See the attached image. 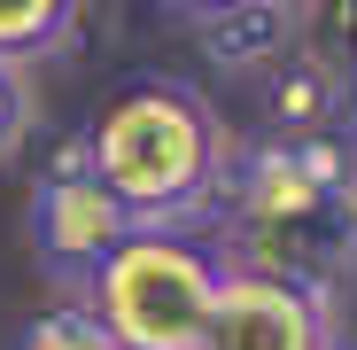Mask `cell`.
<instances>
[{"mask_svg": "<svg viewBox=\"0 0 357 350\" xmlns=\"http://www.w3.org/2000/svg\"><path fill=\"white\" fill-rule=\"evenodd\" d=\"M78 0H0V63H39L70 39Z\"/></svg>", "mask_w": 357, "mask_h": 350, "instance_id": "cell-8", "label": "cell"}, {"mask_svg": "<svg viewBox=\"0 0 357 350\" xmlns=\"http://www.w3.org/2000/svg\"><path fill=\"white\" fill-rule=\"evenodd\" d=\"M349 187H357V133H349Z\"/></svg>", "mask_w": 357, "mask_h": 350, "instance_id": "cell-14", "label": "cell"}, {"mask_svg": "<svg viewBox=\"0 0 357 350\" xmlns=\"http://www.w3.org/2000/svg\"><path fill=\"white\" fill-rule=\"evenodd\" d=\"M218 249L225 265L280 272L295 288L334 296V280L357 265V187H349V133H257L233 148L218 187Z\"/></svg>", "mask_w": 357, "mask_h": 350, "instance_id": "cell-1", "label": "cell"}, {"mask_svg": "<svg viewBox=\"0 0 357 350\" xmlns=\"http://www.w3.org/2000/svg\"><path fill=\"white\" fill-rule=\"evenodd\" d=\"M86 163L132 210V226H195V218L218 210L225 163H233V133L218 125V109L195 86L132 78L86 125Z\"/></svg>", "mask_w": 357, "mask_h": 350, "instance_id": "cell-2", "label": "cell"}, {"mask_svg": "<svg viewBox=\"0 0 357 350\" xmlns=\"http://www.w3.org/2000/svg\"><path fill=\"white\" fill-rule=\"evenodd\" d=\"M16 350H125L101 319H93V304L86 296H70V304H54V312H39L24 335H16Z\"/></svg>", "mask_w": 357, "mask_h": 350, "instance_id": "cell-9", "label": "cell"}, {"mask_svg": "<svg viewBox=\"0 0 357 350\" xmlns=\"http://www.w3.org/2000/svg\"><path fill=\"white\" fill-rule=\"evenodd\" d=\"M349 125H357V63H349Z\"/></svg>", "mask_w": 357, "mask_h": 350, "instance_id": "cell-13", "label": "cell"}, {"mask_svg": "<svg viewBox=\"0 0 357 350\" xmlns=\"http://www.w3.org/2000/svg\"><path fill=\"white\" fill-rule=\"evenodd\" d=\"M295 8V47H319L326 63H357V0H287Z\"/></svg>", "mask_w": 357, "mask_h": 350, "instance_id": "cell-10", "label": "cell"}, {"mask_svg": "<svg viewBox=\"0 0 357 350\" xmlns=\"http://www.w3.org/2000/svg\"><path fill=\"white\" fill-rule=\"evenodd\" d=\"M202 350H334V312H326L319 288L225 265V288H218Z\"/></svg>", "mask_w": 357, "mask_h": 350, "instance_id": "cell-5", "label": "cell"}, {"mask_svg": "<svg viewBox=\"0 0 357 350\" xmlns=\"http://www.w3.org/2000/svg\"><path fill=\"white\" fill-rule=\"evenodd\" d=\"M257 117H264V133H287V140L357 133L349 125V71L326 63L319 47H287L280 63L257 78Z\"/></svg>", "mask_w": 357, "mask_h": 350, "instance_id": "cell-6", "label": "cell"}, {"mask_svg": "<svg viewBox=\"0 0 357 350\" xmlns=\"http://www.w3.org/2000/svg\"><path fill=\"white\" fill-rule=\"evenodd\" d=\"M125 233H132V210L101 187V171L86 163V140H70L54 156V171L31 187V249H39V265L70 296H86V280L125 249Z\"/></svg>", "mask_w": 357, "mask_h": 350, "instance_id": "cell-4", "label": "cell"}, {"mask_svg": "<svg viewBox=\"0 0 357 350\" xmlns=\"http://www.w3.org/2000/svg\"><path fill=\"white\" fill-rule=\"evenodd\" d=\"M31 133V86H24V63H0V156L24 148Z\"/></svg>", "mask_w": 357, "mask_h": 350, "instance_id": "cell-11", "label": "cell"}, {"mask_svg": "<svg viewBox=\"0 0 357 350\" xmlns=\"http://www.w3.org/2000/svg\"><path fill=\"white\" fill-rule=\"evenodd\" d=\"M225 288V249L187 226H132L93 280L86 304L125 350H202Z\"/></svg>", "mask_w": 357, "mask_h": 350, "instance_id": "cell-3", "label": "cell"}, {"mask_svg": "<svg viewBox=\"0 0 357 350\" xmlns=\"http://www.w3.org/2000/svg\"><path fill=\"white\" fill-rule=\"evenodd\" d=\"M202 54L218 71H241V78H264L280 54L295 47V8L287 0H249V8H225V16H202L195 24Z\"/></svg>", "mask_w": 357, "mask_h": 350, "instance_id": "cell-7", "label": "cell"}, {"mask_svg": "<svg viewBox=\"0 0 357 350\" xmlns=\"http://www.w3.org/2000/svg\"><path fill=\"white\" fill-rule=\"evenodd\" d=\"M171 8H178V16H195V24H202V16H225V8H249V0H171Z\"/></svg>", "mask_w": 357, "mask_h": 350, "instance_id": "cell-12", "label": "cell"}]
</instances>
